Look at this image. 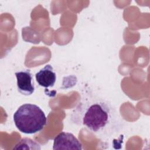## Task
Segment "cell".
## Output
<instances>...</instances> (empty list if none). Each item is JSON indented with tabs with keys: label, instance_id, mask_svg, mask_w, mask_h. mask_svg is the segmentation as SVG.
<instances>
[{
	"label": "cell",
	"instance_id": "4",
	"mask_svg": "<svg viewBox=\"0 0 150 150\" xmlns=\"http://www.w3.org/2000/svg\"><path fill=\"white\" fill-rule=\"evenodd\" d=\"M15 74L16 77L17 87L19 92L25 96L32 94L35 91V86L30 71L25 70L16 72Z\"/></svg>",
	"mask_w": 150,
	"mask_h": 150
},
{
	"label": "cell",
	"instance_id": "1",
	"mask_svg": "<svg viewBox=\"0 0 150 150\" xmlns=\"http://www.w3.org/2000/svg\"><path fill=\"white\" fill-rule=\"evenodd\" d=\"M111 107L104 101L94 100L82 107L80 122L94 132H103L112 122Z\"/></svg>",
	"mask_w": 150,
	"mask_h": 150
},
{
	"label": "cell",
	"instance_id": "3",
	"mask_svg": "<svg viewBox=\"0 0 150 150\" xmlns=\"http://www.w3.org/2000/svg\"><path fill=\"white\" fill-rule=\"evenodd\" d=\"M53 149H82V145L75 136L69 132H62L54 139Z\"/></svg>",
	"mask_w": 150,
	"mask_h": 150
},
{
	"label": "cell",
	"instance_id": "2",
	"mask_svg": "<svg viewBox=\"0 0 150 150\" xmlns=\"http://www.w3.org/2000/svg\"><path fill=\"white\" fill-rule=\"evenodd\" d=\"M18 129L26 134H32L43 129L47 118L42 110L37 105L26 103L21 105L13 116Z\"/></svg>",
	"mask_w": 150,
	"mask_h": 150
},
{
	"label": "cell",
	"instance_id": "5",
	"mask_svg": "<svg viewBox=\"0 0 150 150\" xmlns=\"http://www.w3.org/2000/svg\"><path fill=\"white\" fill-rule=\"evenodd\" d=\"M35 78L40 86L49 88L54 86L56 80V75L53 67L50 64H47L36 73Z\"/></svg>",
	"mask_w": 150,
	"mask_h": 150
}]
</instances>
